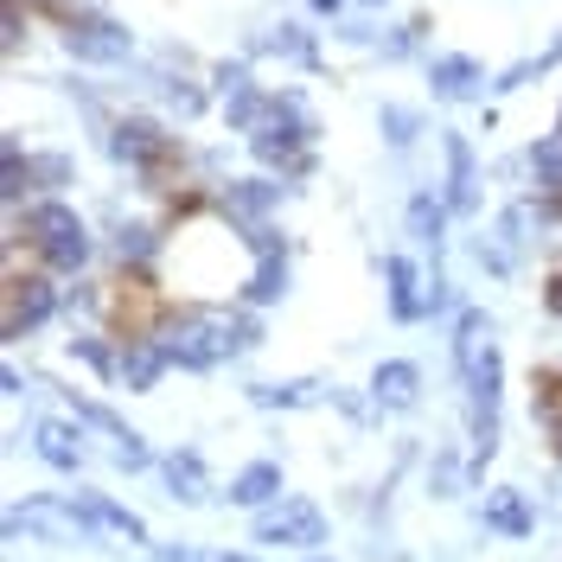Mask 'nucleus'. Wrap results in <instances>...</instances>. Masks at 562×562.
<instances>
[{
  "label": "nucleus",
  "mask_w": 562,
  "mask_h": 562,
  "mask_svg": "<svg viewBox=\"0 0 562 562\" xmlns=\"http://www.w3.org/2000/svg\"><path fill=\"white\" fill-rule=\"evenodd\" d=\"M160 346L179 371H211L237 351L262 346V319L237 314V307H167L160 319Z\"/></svg>",
  "instance_id": "1"
},
{
  "label": "nucleus",
  "mask_w": 562,
  "mask_h": 562,
  "mask_svg": "<svg viewBox=\"0 0 562 562\" xmlns=\"http://www.w3.org/2000/svg\"><path fill=\"white\" fill-rule=\"evenodd\" d=\"M314 140H319V122L307 115V103H301L294 90L269 97L262 122L249 128L256 160H262V167H281V179H307L314 173Z\"/></svg>",
  "instance_id": "2"
},
{
  "label": "nucleus",
  "mask_w": 562,
  "mask_h": 562,
  "mask_svg": "<svg viewBox=\"0 0 562 562\" xmlns=\"http://www.w3.org/2000/svg\"><path fill=\"white\" fill-rule=\"evenodd\" d=\"M13 237L33 244L45 276H77V269L90 262V231H83V217H77L65 199H38V205H26V217L13 224Z\"/></svg>",
  "instance_id": "3"
},
{
  "label": "nucleus",
  "mask_w": 562,
  "mask_h": 562,
  "mask_svg": "<svg viewBox=\"0 0 562 562\" xmlns=\"http://www.w3.org/2000/svg\"><path fill=\"white\" fill-rule=\"evenodd\" d=\"M109 154H115L122 167H135V173L147 179V192H173V173H186L173 135H167L160 122H147V115H122V122L109 128Z\"/></svg>",
  "instance_id": "4"
},
{
  "label": "nucleus",
  "mask_w": 562,
  "mask_h": 562,
  "mask_svg": "<svg viewBox=\"0 0 562 562\" xmlns=\"http://www.w3.org/2000/svg\"><path fill=\"white\" fill-rule=\"evenodd\" d=\"M20 530H33L38 543H97L103 537L97 518L77 498H26V505H13L7 512V537H20Z\"/></svg>",
  "instance_id": "5"
},
{
  "label": "nucleus",
  "mask_w": 562,
  "mask_h": 562,
  "mask_svg": "<svg viewBox=\"0 0 562 562\" xmlns=\"http://www.w3.org/2000/svg\"><path fill=\"white\" fill-rule=\"evenodd\" d=\"M256 543H276V550H319L326 543V518H319L314 498H281L269 512H256Z\"/></svg>",
  "instance_id": "6"
},
{
  "label": "nucleus",
  "mask_w": 562,
  "mask_h": 562,
  "mask_svg": "<svg viewBox=\"0 0 562 562\" xmlns=\"http://www.w3.org/2000/svg\"><path fill=\"white\" fill-rule=\"evenodd\" d=\"M58 314V288H52V276L38 269V276H7V307H0V333L7 339H26L33 326H45V319Z\"/></svg>",
  "instance_id": "7"
},
{
  "label": "nucleus",
  "mask_w": 562,
  "mask_h": 562,
  "mask_svg": "<svg viewBox=\"0 0 562 562\" xmlns=\"http://www.w3.org/2000/svg\"><path fill=\"white\" fill-rule=\"evenodd\" d=\"M65 52L83 58V65H122V58L135 52V33L115 26V20H103V13H70L65 20Z\"/></svg>",
  "instance_id": "8"
},
{
  "label": "nucleus",
  "mask_w": 562,
  "mask_h": 562,
  "mask_svg": "<svg viewBox=\"0 0 562 562\" xmlns=\"http://www.w3.org/2000/svg\"><path fill=\"white\" fill-rule=\"evenodd\" d=\"M70 409H77V422H90V428H103L109 441H115V467H128V473H140V467H147V441H140L135 428H128V422L115 416V409H109V403H97V396H77V390H70Z\"/></svg>",
  "instance_id": "9"
},
{
  "label": "nucleus",
  "mask_w": 562,
  "mask_h": 562,
  "mask_svg": "<svg viewBox=\"0 0 562 562\" xmlns=\"http://www.w3.org/2000/svg\"><path fill=\"white\" fill-rule=\"evenodd\" d=\"M276 205H281L276 179H231V186L217 192V211H224L231 224H269V211Z\"/></svg>",
  "instance_id": "10"
},
{
  "label": "nucleus",
  "mask_w": 562,
  "mask_h": 562,
  "mask_svg": "<svg viewBox=\"0 0 562 562\" xmlns=\"http://www.w3.org/2000/svg\"><path fill=\"white\" fill-rule=\"evenodd\" d=\"M115 346H122V384L128 390H154L160 371L173 364L167 346H160V333H135V339H115Z\"/></svg>",
  "instance_id": "11"
},
{
  "label": "nucleus",
  "mask_w": 562,
  "mask_h": 562,
  "mask_svg": "<svg viewBox=\"0 0 562 562\" xmlns=\"http://www.w3.org/2000/svg\"><path fill=\"white\" fill-rule=\"evenodd\" d=\"M441 154H448V186H441L448 211H473L480 205V173H473V147H467V135H441Z\"/></svg>",
  "instance_id": "12"
},
{
  "label": "nucleus",
  "mask_w": 562,
  "mask_h": 562,
  "mask_svg": "<svg viewBox=\"0 0 562 562\" xmlns=\"http://www.w3.org/2000/svg\"><path fill=\"white\" fill-rule=\"evenodd\" d=\"M416 390H422V371L409 358H390V364L371 371V403H378V409H409Z\"/></svg>",
  "instance_id": "13"
},
{
  "label": "nucleus",
  "mask_w": 562,
  "mask_h": 562,
  "mask_svg": "<svg viewBox=\"0 0 562 562\" xmlns=\"http://www.w3.org/2000/svg\"><path fill=\"white\" fill-rule=\"evenodd\" d=\"M33 448L45 467H58V473H77L83 467V428H70V422H38L33 428Z\"/></svg>",
  "instance_id": "14"
},
{
  "label": "nucleus",
  "mask_w": 562,
  "mask_h": 562,
  "mask_svg": "<svg viewBox=\"0 0 562 562\" xmlns=\"http://www.w3.org/2000/svg\"><path fill=\"white\" fill-rule=\"evenodd\" d=\"M231 505H249V512L281 505V467H276V460H249L244 473L231 480Z\"/></svg>",
  "instance_id": "15"
},
{
  "label": "nucleus",
  "mask_w": 562,
  "mask_h": 562,
  "mask_svg": "<svg viewBox=\"0 0 562 562\" xmlns=\"http://www.w3.org/2000/svg\"><path fill=\"white\" fill-rule=\"evenodd\" d=\"M428 83H435L441 103H467V97L486 90V70L473 65V58H435V65H428Z\"/></svg>",
  "instance_id": "16"
},
{
  "label": "nucleus",
  "mask_w": 562,
  "mask_h": 562,
  "mask_svg": "<svg viewBox=\"0 0 562 562\" xmlns=\"http://www.w3.org/2000/svg\"><path fill=\"white\" fill-rule=\"evenodd\" d=\"M480 525L498 530V537H530V525H537V518H530V505H525V492H518V486H492Z\"/></svg>",
  "instance_id": "17"
},
{
  "label": "nucleus",
  "mask_w": 562,
  "mask_h": 562,
  "mask_svg": "<svg viewBox=\"0 0 562 562\" xmlns=\"http://www.w3.org/2000/svg\"><path fill=\"white\" fill-rule=\"evenodd\" d=\"M160 473H167V492H173L179 505H205V498H211V473H205V460L192 454V448L167 454V460H160Z\"/></svg>",
  "instance_id": "18"
},
{
  "label": "nucleus",
  "mask_w": 562,
  "mask_h": 562,
  "mask_svg": "<svg viewBox=\"0 0 562 562\" xmlns=\"http://www.w3.org/2000/svg\"><path fill=\"white\" fill-rule=\"evenodd\" d=\"M492 351V319H486V307H460V319H454V364H460V378L480 364Z\"/></svg>",
  "instance_id": "19"
},
{
  "label": "nucleus",
  "mask_w": 562,
  "mask_h": 562,
  "mask_svg": "<svg viewBox=\"0 0 562 562\" xmlns=\"http://www.w3.org/2000/svg\"><path fill=\"white\" fill-rule=\"evenodd\" d=\"M160 249H167V237H160V224H147V217H135V224L115 231V262H122V269H140V276H147V262H154Z\"/></svg>",
  "instance_id": "20"
},
{
  "label": "nucleus",
  "mask_w": 562,
  "mask_h": 562,
  "mask_svg": "<svg viewBox=\"0 0 562 562\" xmlns=\"http://www.w3.org/2000/svg\"><path fill=\"white\" fill-rule=\"evenodd\" d=\"M77 505H83V512L97 518V530H115L122 543H147V525H140L128 505H115L109 492H77Z\"/></svg>",
  "instance_id": "21"
},
{
  "label": "nucleus",
  "mask_w": 562,
  "mask_h": 562,
  "mask_svg": "<svg viewBox=\"0 0 562 562\" xmlns=\"http://www.w3.org/2000/svg\"><path fill=\"white\" fill-rule=\"evenodd\" d=\"M384 281H390V314L396 319H422V281L409 256H384Z\"/></svg>",
  "instance_id": "22"
},
{
  "label": "nucleus",
  "mask_w": 562,
  "mask_h": 562,
  "mask_svg": "<svg viewBox=\"0 0 562 562\" xmlns=\"http://www.w3.org/2000/svg\"><path fill=\"white\" fill-rule=\"evenodd\" d=\"M319 396H326V384H314V378H294V384H249V403H256V409H307Z\"/></svg>",
  "instance_id": "23"
},
{
  "label": "nucleus",
  "mask_w": 562,
  "mask_h": 562,
  "mask_svg": "<svg viewBox=\"0 0 562 562\" xmlns=\"http://www.w3.org/2000/svg\"><path fill=\"white\" fill-rule=\"evenodd\" d=\"M441 231H448V199L441 192H416L409 199V237L428 249H441Z\"/></svg>",
  "instance_id": "24"
},
{
  "label": "nucleus",
  "mask_w": 562,
  "mask_h": 562,
  "mask_svg": "<svg viewBox=\"0 0 562 562\" xmlns=\"http://www.w3.org/2000/svg\"><path fill=\"white\" fill-rule=\"evenodd\" d=\"M288 294V256H269V262H256L244 281V301L249 307H269V301H281Z\"/></svg>",
  "instance_id": "25"
},
{
  "label": "nucleus",
  "mask_w": 562,
  "mask_h": 562,
  "mask_svg": "<svg viewBox=\"0 0 562 562\" xmlns=\"http://www.w3.org/2000/svg\"><path fill=\"white\" fill-rule=\"evenodd\" d=\"M70 351H77L97 378H115V384H122V346H109L97 333H70Z\"/></svg>",
  "instance_id": "26"
},
{
  "label": "nucleus",
  "mask_w": 562,
  "mask_h": 562,
  "mask_svg": "<svg viewBox=\"0 0 562 562\" xmlns=\"http://www.w3.org/2000/svg\"><path fill=\"white\" fill-rule=\"evenodd\" d=\"M530 173H537V192H543V199H550V192H562V128L530 147Z\"/></svg>",
  "instance_id": "27"
},
{
  "label": "nucleus",
  "mask_w": 562,
  "mask_h": 562,
  "mask_svg": "<svg viewBox=\"0 0 562 562\" xmlns=\"http://www.w3.org/2000/svg\"><path fill=\"white\" fill-rule=\"evenodd\" d=\"M26 192H33V179H26V160H20V140L7 135V140H0V199H7V205H20Z\"/></svg>",
  "instance_id": "28"
},
{
  "label": "nucleus",
  "mask_w": 562,
  "mask_h": 562,
  "mask_svg": "<svg viewBox=\"0 0 562 562\" xmlns=\"http://www.w3.org/2000/svg\"><path fill=\"white\" fill-rule=\"evenodd\" d=\"M26 179H33V192H58V186H70V160L65 154H26Z\"/></svg>",
  "instance_id": "29"
},
{
  "label": "nucleus",
  "mask_w": 562,
  "mask_h": 562,
  "mask_svg": "<svg viewBox=\"0 0 562 562\" xmlns=\"http://www.w3.org/2000/svg\"><path fill=\"white\" fill-rule=\"evenodd\" d=\"M262 52H276V58H301V65H314V45L301 26H276V33L262 38Z\"/></svg>",
  "instance_id": "30"
},
{
  "label": "nucleus",
  "mask_w": 562,
  "mask_h": 562,
  "mask_svg": "<svg viewBox=\"0 0 562 562\" xmlns=\"http://www.w3.org/2000/svg\"><path fill=\"white\" fill-rule=\"evenodd\" d=\"M160 97H167L179 115H199V109H205V90H199V83H186V77H173V70L160 77Z\"/></svg>",
  "instance_id": "31"
},
{
  "label": "nucleus",
  "mask_w": 562,
  "mask_h": 562,
  "mask_svg": "<svg viewBox=\"0 0 562 562\" xmlns=\"http://www.w3.org/2000/svg\"><path fill=\"white\" fill-rule=\"evenodd\" d=\"M557 58H562V38L550 45V52H543V58H525V65H512L505 77H498V83H492V90H518V83H530V77H543V70L557 65Z\"/></svg>",
  "instance_id": "32"
},
{
  "label": "nucleus",
  "mask_w": 562,
  "mask_h": 562,
  "mask_svg": "<svg viewBox=\"0 0 562 562\" xmlns=\"http://www.w3.org/2000/svg\"><path fill=\"white\" fill-rule=\"evenodd\" d=\"M378 122H384V135L396 140V147H409V140H416V128H422V122H416V109H396V103H390L384 115H378Z\"/></svg>",
  "instance_id": "33"
},
{
  "label": "nucleus",
  "mask_w": 562,
  "mask_h": 562,
  "mask_svg": "<svg viewBox=\"0 0 562 562\" xmlns=\"http://www.w3.org/2000/svg\"><path fill=\"white\" fill-rule=\"evenodd\" d=\"M428 486H435V498H454V492H460V460L454 454H435V467H428Z\"/></svg>",
  "instance_id": "34"
},
{
  "label": "nucleus",
  "mask_w": 562,
  "mask_h": 562,
  "mask_svg": "<svg viewBox=\"0 0 562 562\" xmlns=\"http://www.w3.org/2000/svg\"><path fill=\"white\" fill-rule=\"evenodd\" d=\"M448 307H454V288L435 276L428 288H422V314H448Z\"/></svg>",
  "instance_id": "35"
},
{
  "label": "nucleus",
  "mask_w": 562,
  "mask_h": 562,
  "mask_svg": "<svg viewBox=\"0 0 562 562\" xmlns=\"http://www.w3.org/2000/svg\"><path fill=\"white\" fill-rule=\"evenodd\" d=\"M249 83V65H217V90L231 97V90H244Z\"/></svg>",
  "instance_id": "36"
},
{
  "label": "nucleus",
  "mask_w": 562,
  "mask_h": 562,
  "mask_svg": "<svg viewBox=\"0 0 562 562\" xmlns=\"http://www.w3.org/2000/svg\"><path fill=\"white\" fill-rule=\"evenodd\" d=\"M543 307L562 319V269H550V281H543Z\"/></svg>",
  "instance_id": "37"
},
{
  "label": "nucleus",
  "mask_w": 562,
  "mask_h": 562,
  "mask_svg": "<svg viewBox=\"0 0 562 562\" xmlns=\"http://www.w3.org/2000/svg\"><path fill=\"white\" fill-rule=\"evenodd\" d=\"M160 562H217V557H205V550H160Z\"/></svg>",
  "instance_id": "38"
},
{
  "label": "nucleus",
  "mask_w": 562,
  "mask_h": 562,
  "mask_svg": "<svg viewBox=\"0 0 562 562\" xmlns=\"http://www.w3.org/2000/svg\"><path fill=\"white\" fill-rule=\"evenodd\" d=\"M217 562H256V557H244V550H217Z\"/></svg>",
  "instance_id": "39"
},
{
  "label": "nucleus",
  "mask_w": 562,
  "mask_h": 562,
  "mask_svg": "<svg viewBox=\"0 0 562 562\" xmlns=\"http://www.w3.org/2000/svg\"><path fill=\"white\" fill-rule=\"evenodd\" d=\"M339 7H346V0H314V13H339Z\"/></svg>",
  "instance_id": "40"
},
{
  "label": "nucleus",
  "mask_w": 562,
  "mask_h": 562,
  "mask_svg": "<svg viewBox=\"0 0 562 562\" xmlns=\"http://www.w3.org/2000/svg\"><path fill=\"white\" fill-rule=\"evenodd\" d=\"M307 562H333V557H307Z\"/></svg>",
  "instance_id": "41"
},
{
  "label": "nucleus",
  "mask_w": 562,
  "mask_h": 562,
  "mask_svg": "<svg viewBox=\"0 0 562 562\" xmlns=\"http://www.w3.org/2000/svg\"><path fill=\"white\" fill-rule=\"evenodd\" d=\"M557 128H562V122H557Z\"/></svg>",
  "instance_id": "42"
}]
</instances>
